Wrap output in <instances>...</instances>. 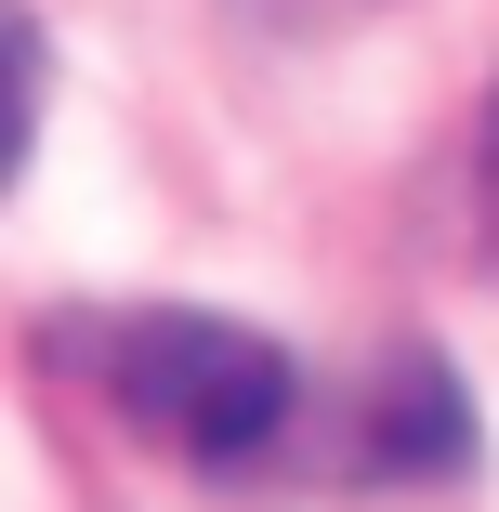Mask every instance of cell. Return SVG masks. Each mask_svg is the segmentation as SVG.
Here are the masks:
<instances>
[{"mask_svg": "<svg viewBox=\"0 0 499 512\" xmlns=\"http://www.w3.org/2000/svg\"><path fill=\"white\" fill-rule=\"evenodd\" d=\"M92 394L119 421L197 473H250L276 460L289 407H303V368H289L263 329L237 316H197V302H145V316H106L92 329Z\"/></svg>", "mask_w": 499, "mask_h": 512, "instance_id": "obj_1", "label": "cell"}, {"mask_svg": "<svg viewBox=\"0 0 499 512\" xmlns=\"http://www.w3.org/2000/svg\"><path fill=\"white\" fill-rule=\"evenodd\" d=\"M355 460H368L381 486H434V473H473V407H460L447 355H394V368L368 381V434H355Z\"/></svg>", "mask_w": 499, "mask_h": 512, "instance_id": "obj_2", "label": "cell"}, {"mask_svg": "<svg viewBox=\"0 0 499 512\" xmlns=\"http://www.w3.org/2000/svg\"><path fill=\"white\" fill-rule=\"evenodd\" d=\"M486 224H499V106H486Z\"/></svg>", "mask_w": 499, "mask_h": 512, "instance_id": "obj_3", "label": "cell"}, {"mask_svg": "<svg viewBox=\"0 0 499 512\" xmlns=\"http://www.w3.org/2000/svg\"><path fill=\"white\" fill-rule=\"evenodd\" d=\"M276 14H368V0H276Z\"/></svg>", "mask_w": 499, "mask_h": 512, "instance_id": "obj_4", "label": "cell"}]
</instances>
